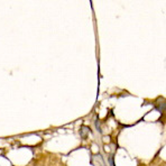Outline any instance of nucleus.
<instances>
[{"mask_svg":"<svg viewBox=\"0 0 166 166\" xmlns=\"http://www.w3.org/2000/svg\"><path fill=\"white\" fill-rule=\"evenodd\" d=\"M91 162H92L93 166H106V163H104V161H103V157L101 154L92 155Z\"/></svg>","mask_w":166,"mask_h":166,"instance_id":"nucleus-1","label":"nucleus"},{"mask_svg":"<svg viewBox=\"0 0 166 166\" xmlns=\"http://www.w3.org/2000/svg\"><path fill=\"white\" fill-rule=\"evenodd\" d=\"M155 109L158 111V112H164L166 110V100L164 99H157V104L155 106Z\"/></svg>","mask_w":166,"mask_h":166,"instance_id":"nucleus-2","label":"nucleus"},{"mask_svg":"<svg viewBox=\"0 0 166 166\" xmlns=\"http://www.w3.org/2000/svg\"><path fill=\"white\" fill-rule=\"evenodd\" d=\"M79 132H80V136H81L82 139H87L89 137V135L91 134V129L89 127H87V126H82L80 128Z\"/></svg>","mask_w":166,"mask_h":166,"instance_id":"nucleus-3","label":"nucleus"},{"mask_svg":"<svg viewBox=\"0 0 166 166\" xmlns=\"http://www.w3.org/2000/svg\"><path fill=\"white\" fill-rule=\"evenodd\" d=\"M108 162H109V165L110 166H116L115 165V154H110Z\"/></svg>","mask_w":166,"mask_h":166,"instance_id":"nucleus-4","label":"nucleus"},{"mask_svg":"<svg viewBox=\"0 0 166 166\" xmlns=\"http://www.w3.org/2000/svg\"><path fill=\"white\" fill-rule=\"evenodd\" d=\"M95 127L98 129V131L99 132H102V130H101V128H100V120H99V118H95Z\"/></svg>","mask_w":166,"mask_h":166,"instance_id":"nucleus-5","label":"nucleus"}]
</instances>
